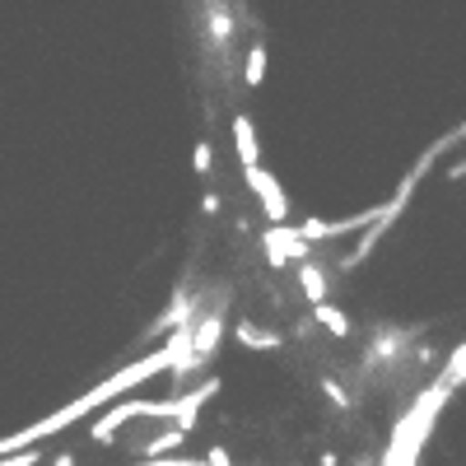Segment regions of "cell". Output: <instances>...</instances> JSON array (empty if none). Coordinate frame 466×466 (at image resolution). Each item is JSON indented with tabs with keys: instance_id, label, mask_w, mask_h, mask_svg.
I'll use <instances>...</instances> for the list:
<instances>
[{
	"instance_id": "cell-1",
	"label": "cell",
	"mask_w": 466,
	"mask_h": 466,
	"mask_svg": "<svg viewBox=\"0 0 466 466\" xmlns=\"http://www.w3.org/2000/svg\"><path fill=\"white\" fill-rule=\"evenodd\" d=\"M140 415H149V420H173V401H127V406L98 415L94 430H89V439H94V443H112L116 430H122L127 420H140Z\"/></svg>"
},
{
	"instance_id": "cell-2",
	"label": "cell",
	"mask_w": 466,
	"mask_h": 466,
	"mask_svg": "<svg viewBox=\"0 0 466 466\" xmlns=\"http://www.w3.org/2000/svg\"><path fill=\"white\" fill-rule=\"evenodd\" d=\"M243 177H248V187H252V197L261 201L270 228H285V224H289V197H285V187L276 182V173H270V168H252V173H243Z\"/></svg>"
},
{
	"instance_id": "cell-3",
	"label": "cell",
	"mask_w": 466,
	"mask_h": 466,
	"mask_svg": "<svg viewBox=\"0 0 466 466\" xmlns=\"http://www.w3.org/2000/svg\"><path fill=\"white\" fill-rule=\"evenodd\" d=\"M219 336H224V313H206L197 327H191V355L173 369V378H187L191 369H201L210 355H215V345H219Z\"/></svg>"
},
{
	"instance_id": "cell-4",
	"label": "cell",
	"mask_w": 466,
	"mask_h": 466,
	"mask_svg": "<svg viewBox=\"0 0 466 466\" xmlns=\"http://www.w3.org/2000/svg\"><path fill=\"white\" fill-rule=\"evenodd\" d=\"M261 252H266V261H270V266L280 270V266H289V261H299V266H303L313 248H308V243L299 238V228H289V224H285V228H266V233H261Z\"/></svg>"
},
{
	"instance_id": "cell-5",
	"label": "cell",
	"mask_w": 466,
	"mask_h": 466,
	"mask_svg": "<svg viewBox=\"0 0 466 466\" xmlns=\"http://www.w3.org/2000/svg\"><path fill=\"white\" fill-rule=\"evenodd\" d=\"M219 392V378H206L197 392H187V397H177L173 401V430H182L187 439H191V430H197V415H201V406L210 401Z\"/></svg>"
},
{
	"instance_id": "cell-6",
	"label": "cell",
	"mask_w": 466,
	"mask_h": 466,
	"mask_svg": "<svg viewBox=\"0 0 466 466\" xmlns=\"http://www.w3.org/2000/svg\"><path fill=\"white\" fill-rule=\"evenodd\" d=\"M233 154H238V164H243V173L261 168V145H257V131H252V122H248L243 112L233 116Z\"/></svg>"
},
{
	"instance_id": "cell-7",
	"label": "cell",
	"mask_w": 466,
	"mask_h": 466,
	"mask_svg": "<svg viewBox=\"0 0 466 466\" xmlns=\"http://www.w3.org/2000/svg\"><path fill=\"white\" fill-rule=\"evenodd\" d=\"M299 289H303V299L313 303V308H322V303H327V289H331V285H327V270H322L318 261H303V266H299Z\"/></svg>"
},
{
	"instance_id": "cell-8",
	"label": "cell",
	"mask_w": 466,
	"mask_h": 466,
	"mask_svg": "<svg viewBox=\"0 0 466 466\" xmlns=\"http://www.w3.org/2000/svg\"><path fill=\"white\" fill-rule=\"evenodd\" d=\"M233 336H238V345H248V350H280V336H276V331H266V327H257V322H248V318H238Z\"/></svg>"
},
{
	"instance_id": "cell-9",
	"label": "cell",
	"mask_w": 466,
	"mask_h": 466,
	"mask_svg": "<svg viewBox=\"0 0 466 466\" xmlns=\"http://www.w3.org/2000/svg\"><path fill=\"white\" fill-rule=\"evenodd\" d=\"M313 322H318L322 331H331L336 340H345V336H350V318L340 313V308H331V303H322V308H313Z\"/></svg>"
},
{
	"instance_id": "cell-10",
	"label": "cell",
	"mask_w": 466,
	"mask_h": 466,
	"mask_svg": "<svg viewBox=\"0 0 466 466\" xmlns=\"http://www.w3.org/2000/svg\"><path fill=\"white\" fill-rule=\"evenodd\" d=\"M182 443H187V434L168 424V430H164L159 439H149V443H145V457H149V461H159L164 452H173V448H182Z\"/></svg>"
},
{
	"instance_id": "cell-11",
	"label": "cell",
	"mask_w": 466,
	"mask_h": 466,
	"mask_svg": "<svg viewBox=\"0 0 466 466\" xmlns=\"http://www.w3.org/2000/svg\"><path fill=\"white\" fill-rule=\"evenodd\" d=\"M243 80H248V89H257V85L266 80V47H261V43L248 52V70H243Z\"/></svg>"
},
{
	"instance_id": "cell-12",
	"label": "cell",
	"mask_w": 466,
	"mask_h": 466,
	"mask_svg": "<svg viewBox=\"0 0 466 466\" xmlns=\"http://www.w3.org/2000/svg\"><path fill=\"white\" fill-rule=\"evenodd\" d=\"M210 37H215V43H228V37H233V15L228 10H210Z\"/></svg>"
},
{
	"instance_id": "cell-13",
	"label": "cell",
	"mask_w": 466,
	"mask_h": 466,
	"mask_svg": "<svg viewBox=\"0 0 466 466\" xmlns=\"http://www.w3.org/2000/svg\"><path fill=\"white\" fill-rule=\"evenodd\" d=\"M191 164H197V173L206 177V173L215 168V145H210V140H201V145H197V154H191Z\"/></svg>"
},
{
	"instance_id": "cell-14",
	"label": "cell",
	"mask_w": 466,
	"mask_h": 466,
	"mask_svg": "<svg viewBox=\"0 0 466 466\" xmlns=\"http://www.w3.org/2000/svg\"><path fill=\"white\" fill-rule=\"evenodd\" d=\"M322 392H327V401H331L336 410H345V406H350V392H345V387H340L336 378H322Z\"/></svg>"
},
{
	"instance_id": "cell-15",
	"label": "cell",
	"mask_w": 466,
	"mask_h": 466,
	"mask_svg": "<svg viewBox=\"0 0 466 466\" xmlns=\"http://www.w3.org/2000/svg\"><path fill=\"white\" fill-rule=\"evenodd\" d=\"M0 466H37V452H33V448H19V452H5V457H0Z\"/></svg>"
},
{
	"instance_id": "cell-16",
	"label": "cell",
	"mask_w": 466,
	"mask_h": 466,
	"mask_svg": "<svg viewBox=\"0 0 466 466\" xmlns=\"http://www.w3.org/2000/svg\"><path fill=\"white\" fill-rule=\"evenodd\" d=\"M201 210H206V215H215V210H219V197H215V191H206V197H201Z\"/></svg>"
},
{
	"instance_id": "cell-17",
	"label": "cell",
	"mask_w": 466,
	"mask_h": 466,
	"mask_svg": "<svg viewBox=\"0 0 466 466\" xmlns=\"http://www.w3.org/2000/svg\"><path fill=\"white\" fill-rule=\"evenodd\" d=\"M52 466H75V457H56V461H52Z\"/></svg>"
}]
</instances>
